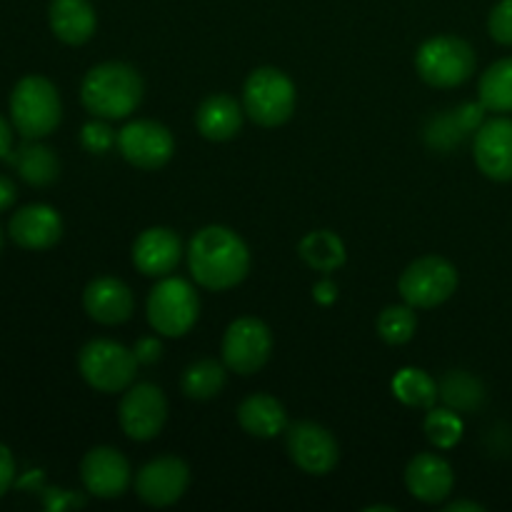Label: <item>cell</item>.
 Instances as JSON below:
<instances>
[{
    "instance_id": "36",
    "label": "cell",
    "mask_w": 512,
    "mask_h": 512,
    "mask_svg": "<svg viewBox=\"0 0 512 512\" xmlns=\"http://www.w3.org/2000/svg\"><path fill=\"white\" fill-rule=\"evenodd\" d=\"M313 295H315V300H318V303L330 305V303H335V300H338V285H335L333 280L325 278V280H320V283H315Z\"/></svg>"
},
{
    "instance_id": "14",
    "label": "cell",
    "mask_w": 512,
    "mask_h": 512,
    "mask_svg": "<svg viewBox=\"0 0 512 512\" xmlns=\"http://www.w3.org/2000/svg\"><path fill=\"white\" fill-rule=\"evenodd\" d=\"M80 480L93 498H120L133 483V470L128 458L110 445H98L88 450L80 460Z\"/></svg>"
},
{
    "instance_id": "18",
    "label": "cell",
    "mask_w": 512,
    "mask_h": 512,
    "mask_svg": "<svg viewBox=\"0 0 512 512\" xmlns=\"http://www.w3.org/2000/svg\"><path fill=\"white\" fill-rule=\"evenodd\" d=\"M405 488L420 503H443L455 488L453 465L438 453L415 455L405 468Z\"/></svg>"
},
{
    "instance_id": "26",
    "label": "cell",
    "mask_w": 512,
    "mask_h": 512,
    "mask_svg": "<svg viewBox=\"0 0 512 512\" xmlns=\"http://www.w3.org/2000/svg\"><path fill=\"white\" fill-rule=\"evenodd\" d=\"M225 380H228V368L225 363L218 360H195L188 368L183 370V378H180V390L185 393V398L190 400H213L215 395H220V390L225 388Z\"/></svg>"
},
{
    "instance_id": "37",
    "label": "cell",
    "mask_w": 512,
    "mask_h": 512,
    "mask_svg": "<svg viewBox=\"0 0 512 512\" xmlns=\"http://www.w3.org/2000/svg\"><path fill=\"white\" fill-rule=\"evenodd\" d=\"M15 198H18L15 183L8 178V175H0V213H5L8 208H13Z\"/></svg>"
},
{
    "instance_id": "3",
    "label": "cell",
    "mask_w": 512,
    "mask_h": 512,
    "mask_svg": "<svg viewBox=\"0 0 512 512\" xmlns=\"http://www.w3.org/2000/svg\"><path fill=\"white\" fill-rule=\"evenodd\" d=\"M10 120L23 138L40 140L55 133L63 120L58 88L43 75H25L10 93Z\"/></svg>"
},
{
    "instance_id": "9",
    "label": "cell",
    "mask_w": 512,
    "mask_h": 512,
    "mask_svg": "<svg viewBox=\"0 0 512 512\" xmlns=\"http://www.w3.org/2000/svg\"><path fill=\"white\" fill-rule=\"evenodd\" d=\"M270 353H273V333L263 320L253 318V315L233 320L220 343L225 368L230 373L245 375V378L263 370L270 360Z\"/></svg>"
},
{
    "instance_id": "6",
    "label": "cell",
    "mask_w": 512,
    "mask_h": 512,
    "mask_svg": "<svg viewBox=\"0 0 512 512\" xmlns=\"http://www.w3.org/2000/svg\"><path fill=\"white\" fill-rule=\"evenodd\" d=\"M150 328L163 338H183L193 330L200 315L198 290L183 278L165 275L153 285L145 303Z\"/></svg>"
},
{
    "instance_id": "32",
    "label": "cell",
    "mask_w": 512,
    "mask_h": 512,
    "mask_svg": "<svg viewBox=\"0 0 512 512\" xmlns=\"http://www.w3.org/2000/svg\"><path fill=\"white\" fill-rule=\"evenodd\" d=\"M80 145H83L88 153L103 155L108 153L113 145H118V133L110 128L108 120L95 118L90 120V123H85L83 130H80Z\"/></svg>"
},
{
    "instance_id": "7",
    "label": "cell",
    "mask_w": 512,
    "mask_h": 512,
    "mask_svg": "<svg viewBox=\"0 0 512 512\" xmlns=\"http://www.w3.org/2000/svg\"><path fill=\"white\" fill-rule=\"evenodd\" d=\"M138 358L123 343L110 338H95L78 353V370L85 383L105 395L125 393L138 373Z\"/></svg>"
},
{
    "instance_id": "31",
    "label": "cell",
    "mask_w": 512,
    "mask_h": 512,
    "mask_svg": "<svg viewBox=\"0 0 512 512\" xmlns=\"http://www.w3.org/2000/svg\"><path fill=\"white\" fill-rule=\"evenodd\" d=\"M465 135H468V130H465L463 123H460L458 113L450 110V115H443V118L433 120V125L428 128V143L433 145V148L450 150L455 143H460Z\"/></svg>"
},
{
    "instance_id": "35",
    "label": "cell",
    "mask_w": 512,
    "mask_h": 512,
    "mask_svg": "<svg viewBox=\"0 0 512 512\" xmlns=\"http://www.w3.org/2000/svg\"><path fill=\"white\" fill-rule=\"evenodd\" d=\"M135 358H138V363H155V360H160V353H163V345H160L158 338H140L138 343H135L133 348Z\"/></svg>"
},
{
    "instance_id": "25",
    "label": "cell",
    "mask_w": 512,
    "mask_h": 512,
    "mask_svg": "<svg viewBox=\"0 0 512 512\" xmlns=\"http://www.w3.org/2000/svg\"><path fill=\"white\" fill-rule=\"evenodd\" d=\"M438 393L455 413H478L485 403V388L475 375L465 370H450L438 383Z\"/></svg>"
},
{
    "instance_id": "28",
    "label": "cell",
    "mask_w": 512,
    "mask_h": 512,
    "mask_svg": "<svg viewBox=\"0 0 512 512\" xmlns=\"http://www.w3.org/2000/svg\"><path fill=\"white\" fill-rule=\"evenodd\" d=\"M478 95L490 113H512V58L498 60L485 70Z\"/></svg>"
},
{
    "instance_id": "15",
    "label": "cell",
    "mask_w": 512,
    "mask_h": 512,
    "mask_svg": "<svg viewBox=\"0 0 512 512\" xmlns=\"http://www.w3.org/2000/svg\"><path fill=\"white\" fill-rule=\"evenodd\" d=\"M473 158L480 173L495 183L512 180V118L485 120L475 130Z\"/></svg>"
},
{
    "instance_id": "21",
    "label": "cell",
    "mask_w": 512,
    "mask_h": 512,
    "mask_svg": "<svg viewBox=\"0 0 512 512\" xmlns=\"http://www.w3.org/2000/svg\"><path fill=\"white\" fill-rule=\"evenodd\" d=\"M50 30L65 45L88 43L98 28V15L90 0H50Z\"/></svg>"
},
{
    "instance_id": "39",
    "label": "cell",
    "mask_w": 512,
    "mask_h": 512,
    "mask_svg": "<svg viewBox=\"0 0 512 512\" xmlns=\"http://www.w3.org/2000/svg\"><path fill=\"white\" fill-rule=\"evenodd\" d=\"M448 512H465V510H470V512H483L485 508L480 503H468V500H458V503H450L448 508H445Z\"/></svg>"
},
{
    "instance_id": "4",
    "label": "cell",
    "mask_w": 512,
    "mask_h": 512,
    "mask_svg": "<svg viewBox=\"0 0 512 512\" xmlns=\"http://www.w3.org/2000/svg\"><path fill=\"white\" fill-rule=\"evenodd\" d=\"M298 93L283 70L265 65L255 68L243 85V110L260 128H280L295 113Z\"/></svg>"
},
{
    "instance_id": "23",
    "label": "cell",
    "mask_w": 512,
    "mask_h": 512,
    "mask_svg": "<svg viewBox=\"0 0 512 512\" xmlns=\"http://www.w3.org/2000/svg\"><path fill=\"white\" fill-rule=\"evenodd\" d=\"M8 160L18 170L20 178L28 185H33V188H48L60 175V160L55 155V150L38 143V140L25 138L23 145L10 150Z\"/></svg>"
},
{
    "instance_id": "27",
    "label": "cell",
    "mask_w": 512,
    "mask_h": 512,
    "mask_svg": "<svg viewBox=\"0 0 512 512\" xmlns=\"http://www.w3.org/2000/svg\"><path fill=\"white\" fill-rule=\"evenodd\" d=\"M393 395L408 408L430 410L438 403V380L420 368H403L393 378Z\"/></svg>"
},
{
    "instance_id": "38",
    "label": "cell",
    "mask_w": 512,
    "mask_h": 512,
    "mask_svg": "<svg viewBox=\"0 0 512 512\" xmlns=\"http://www.w3.org/2000/svg\"><path fill=\"white\" fill-rule=\"evenodd\" d=\"M10 150H13V130H10L8 120L0 115V158H8Z\"/></svg>"
},
{
    "instance_id": "19",
    "label": "cell",
    "mask_w": 512,
    "mask_h": 512,
    "mask_svg": "<svg viewBox=\"0 0 512 512\" xmlns=\"http://www.w3.org/2000/svg\"><path fill=\"white\" fill-rule=\"evenodd\" d=\"M8 233L23 250H48L63 238V218L45 203L25 205L10 218Z\"/></svg>"
},
{
    "instance_id": "5",
    "label": "cell",
    "mask_w": 512,
    "mask_h": 512,
    "mask_svg": "<svg viewBox=\"0 0 512 512\" xmlns=\"http://www.w3.org/2000/svg\"><path fill=\"white\" fill-rule=\"evenodd\" d=\"M475 50L468 40L458 35H435L428 38L415 53V70L430 88H458L468 83L475 73Z\"/></svg>"
},
{
    "instance_id": "30",
    "label": "cell",
    "mask_w": 512,
    "mask_h": 512,
    "mask_svg": "<svg viewBox=\"0 0 512 512\" xmlns=\"http://www.w3.org/2000/svg\"><path fill=\"white\" fill-rule=\"evenodd\" d=\"M425 438L430 440V445H435L438 450H450L460 443L463 438V420L455 413L453 408H430L425 415Z\"/></svg>"
},
{
    "instance_id": "10",
    "label": "cell",
    "mask_w": 512,
    "mask_h": 512,
    "mask_svg": "<svg viewBox=\"0 0 512 512\" xmlns=\"http://www.w3.org/2000/svg\"><path fill=\"white\" fill-rule=\"evenodd\" d=\"M168 420V400L153 383H133L123 393L118 408V423L130 440L148 443L158 438Z\"/></svg>"
},
{
    "instance_id": "29",
    "label": "cell",
    "mask_w": 512,
    "mask_h": 512,
    "mask_svg": "<svg viewBox=\"0 0 512 512\" xmlns=\"http://www.w3.org/2000/svg\"><path fill=\"white\" fill-rule=\"evenodd\" d=\"M418 333V315L413 305H388L378 315V335L388 345H405Z\"/></svg>"
},
{
    "instance_id": "40",
    "label": "cell",
    "mask_w": 512,
    "mask_h": 512,
    "mask_svg": "<svg viewBox=\"0 0 512 512\" xmlns=\"http://www.w3.org/2000/svg\"><path fill=\"white\" fill-rule=\"evenodd\" d=\"M0 250H3V230H0Z\"/></svg>"
},
{
    "instance_id": "11",
    "label": "cell",
    "mask_w": 512,
    "mask_h": 512,
    "mask_svg": "<svg viewBox=\"0 0 512 512\" xmlns=\"http://www.w3.org/2000/svg\"><path fill=\"white\" fill-rule=\"evenodd\" d=\"M118 150L133 168L150 173L173 160L175 138L158 120H130L120 128Z\"/></svg>"
},
{
    "instance_id": "1",
    "label": "cell",
    "mask_w": 512,
    "mask_h": 512,
    "mask_svg": "<svg viewBox=\"0 0 512 512\" xmlns=\"http://www.w3.org/2000/svg\"><path fill=\"white\" fill-rule=\"evenodd\" d=\"M188 268L200 288L223 293L248 278L250 250L235 230L208 225L190 238Z\"/></svg>"
},
{
    "instance_id": "34",
    "label": "cell",
    "mask_w": 512,
    "mask_h": 512,
    "mask_svg": "<svg viewBox=\"0 0 512 512\" xmlns=\"http://www.w3.org/2000/svg\"><path fill=\"white\" fill-rule=\"evenodd\" d=\"M15 483V460L13 453L0 443V498L13 488Z\"/></svg>"
},
{
    "instance_id": "17",
    "label": "cell",
    "mask_w": 512,
    "mask_h": 512,
    "mask_svg": "<svg viewBox=\"0 0 512 512\" xmlns=\"http://www.w3.org/2000/svg\"><path fill=\"white\" fill-rule=\"evenodd\" d=\"M183 260V243L175 230L155 225L143 230L133 243V265L148 278H165Z\"/></svg>"
},
{
    "instance_id": "24",
    "label": "cell",
    "mask_w": 512,
    "mask_h": 512,
    "mask_svg": "<svg viewBox=\"0 0 512 512\" xmlns=\"http://www.w3.org/2000/svg\"><path fill=\"white\" fill-rule=\"evenodd\" d=\"M298 255L303 258V263L308 268H313L315 273L330 275L335 270H340L348 260L345 253V243L333 233V230H313V233L305 235L298 245Z\"/></svg>"
},
{
    "instance_id": "33",
    "label": "cell",
    "mask_w": 512,
    "mask_h": 512,
    "mask_svg": "<svg viewBox=\"0 0 512 512\" xmlns=\"http://www.w3.org/2000/svg\"><path fill=\"white\" fill-rule=\"evenodd\" d=\"M490 38L500 45H512V0H500L488 18Z\"/></svg>"
},
{
    "instance_id": "13",
    "label": "cell",
    "mask_w": 512,
    "mask_h": 512,
    "mask_svg": "<svg viewBox=\"0 0 512 512\" xmlns=\"http://www.w3.org/2000/svg\"><path fill=\"white\" fill-rule=\"evenodd\" d=\"M190 485V468L185 460L175 455H163L143 468L135 475V493L150 508H170L185 495Z\"/></svg>"
},
{
    "instance_id": "22",
    "label": "cell",
    "mask_w": 512,
    "mask_h": 512,
    "mask_svg": "<svg viewBox=\"0 0 512 512\" xmlns=\"http://www.w3.org/2000/svg\"><path fill=\"white\" fill-rule=\"evenodd\" d=\"M238 425L250 438L273 440L288 430V413L278 398L268 393H255L240 403Z\"/></svg>"
},
{
    "instance_id": "20",
    "label": "cell",
    "mask_w": 512,
    "mask_h": 512,
    "mask_svg": "<svg viewBox=\"0 0 512 512\" xmlns=\"http://www.w3.org/2000/svg\"><path fill=\"white\" fill-rule=\"evenodd\" d=\"M245 110L233 95L213 93L195 110V128L210 143H225L233 140L243 128Z\"/></svg>"
},
{
    "instance_id": "12",
    "label": "cell",
    "mask_w": 512,
    "mask_h": 512,
    "mask_svg": "<svg viewBox=\"0 0 512 512\" xmlns=\"http://www.w3.org/2000/svg\"><path fill=\"white\" fill-rule=\"evenodd\" d=\"M285 448L290 460L308 475L333 473L340 460V448L335 435L313 420H300L285 430Z\"/></svg>"
},
{
    "instance_id": "8",
    "label": "cell",
    "mask_w": 512,
    "mask_h": 512,
    "mask_svg": "<svg viewBox=\"0 0 512 512\" xmlns=\"http://www.w3.org/2000/svg\"><path fill=\"white\" fill-rule=\"evenodd\" d=\"M458 268L443 255H423L403 270L398 280L400 298L415 310L438 308L458 290Z\"/></svg>"
},
{
    "instance_id": "2",
    "label": "cell",
    "mask_w": 512,
    "mask_h": 512,
    "mask_svg": "<svg viewBox=\"0 0 512 512\" xmlns=\"http://www.w3.org/2000/svg\"><path fill=\"white\" fill-rule=\"evenodd\" d=\"M145 85L138 70L120 60L93 65L80 83V100L93 118L123 120L143 103Z\"/></svg>"
},
{
    "instance_id": "16",
    "label": "cell",
    "mask_w": 512,
    "mask_h": 512,
    "mask_svg": "<svg viewBox=\"0 0 512 512\" xmlns=\"http://www.w3.org/2000/svg\"><path fill=\"white\" fill-rule=\"evenodd\" d=\"M83 308L90 320L100 325H123L133 318V290L113 275H100L90 280L83 290Z\"/></svg>"
}]
</instances>
